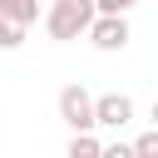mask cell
<instances>
[{
    "instance_id": "1",
    "label": "cell",
    "mask_w": 158,
    "mask_h": 158,
    "mask_svg": "<svg viewBox=\"0 0 158 158\" xmlns=\"http://www.w3.org/2000/svg\"><path fill=\"white\" fill-rule=\"evenodd\" d=\"M94 0H49V15H44V30L49 40H79L94 20Z\"/></svg>"
},
{
    "instance_id": "2",
    "label": "cell",
    "mask_w": 158,
    "mask_h": 158,
    "mask_svg": "<svg viewBox=\"0 0 158 158\" xmlns=\"http://www.w3.org/2000/svg\"><path fill=\"white\" fill-rule=\"evenodd\" d=\"M59 118H64L74 133H79V128H94V94L79 89V84L59 89Z\"/></svg>"
},
{
    "instance_id": "3",
    "label": "cell",
    "mask_w": 158,
    "mask_h": 158,
    "mask_svg": "<svg viewBox=\"0 0 158 158\" xmlns=\"http://www.w3.org/2000/svg\"><path fill=\"white\" fill-rule=\"evenodd\" d=\"M84 35L94 40V49H109V54H114V49L128 44V20H123V15H94Z\"/></svg>"
},
{
    "instance_id": "4",
    "label": "cell",
    "mask_w": 158,
    "mask_h": 158,
    "mask_svg": "<svg viewBox=\"0 0 158 158\" xmlns=\"http://www.w3.org/2000/svg\"><path fill=\"white\" fill-rule=\"evenodd\" d=\"M94 123H104V128L133 123V99H128V94H99V99H94Z\"/></svg>"
},
{
    "instance_id": "5",
    "label": "cell",
    "mask_w": 158,
    "mask_h": 158,
    "mask_svg": "<svg viewBox=\"0 0 158 158\" xmlns=\"http://www.w3.org/2000/svg\"><path fill=\"white\" fill-rule=\"evenodd\" d=\"M0 15H5V20H15V25H35L40 0H0Z\"/></svg>"
},
{
    "instance_id": "6",
    "label": "cell",
    "mask_w": 158,
    "mask_h": 158,
    "mask_svg": "<svg viewBox=\"0 0 158 158\" xmlns=\"http://www.w3.org/2000/svg\"><path fill=\"white\" fill-rule=\"evenodd\" d=\"M99 153H104V143H99L89 128H79V133L69 138V158H99Z\"/></svg>"
},
{
    "instance_id": "7",
    "label": "cell",
    "mask_w": 158,
    "mask_h": 158,
    "mask_svg": "<svg viewBox=\"0 0 158 158\" xmlns=\"http://www.w3.org/2000/svg\"><path fill=\"white\" fill-rule=\"evenodd\" d=\"M20 44H25V25H15V20L0 15V49H20Z\"/></svg>"
},
{
    "instance_id": "8",
    "label": "cell",
    "mask_w": 158,
    "mask_h": 158,
    "mask_svg": "<svg viewBox=\"0 0 158 158\" xmlns=\"http://www.w3.org/2000/svg\"><path fill=\"white\" fill-rule=\"evenodd\" d=\"M128 148H133V158H158V128H148V133H138V138H133Z\"/></svg>"
},
{
    "instance_id": "9",
    "label": "cell",
    "mask_w": 158,
    "mask_h": 158,
    "mask_svg": "<svg viewBox=\"0 0 158 158\" xmlns=\"http://www.w3.org/2000/svg\"><path fill=\"white\" fill-rule=\"evenodd\" d=\"M133 5H138V0H94V10H99V15H128Z\"/></svg>"
},
{
    "instance_id": "10",
    "label": "cell",
    "mask_w": 158,
    "mask_h": 158,
    "mask_svg": "<svg viewBox=\"0 0 158 158\" xmlns=\"http://www.w3.org/2000/svg\"><path fill=\"white\" fill-rule=\"evenodd\" d=\"M153 128H158V99H153Z\"/></svg>"
}]
</instances>
